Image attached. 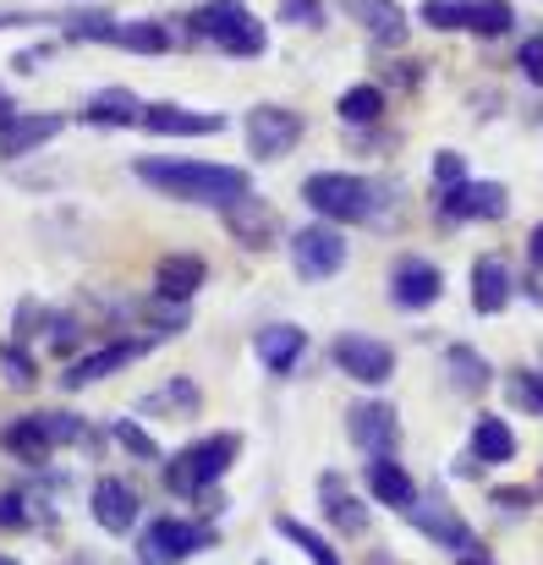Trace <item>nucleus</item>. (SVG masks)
Wrapping results in <instances>:
<instances>
[{
    "instance_id": "f257e3e1",
    "label": "nucleus",
    "mask_w": 543,
    "mask_h": 565,
    "mask_svg": "<svg viewBox=\"0 0 543 565\" xmlns=\"http://www.w3.org/2000/svg\"><path fill=\"white\" fill-rule=\"evenodd\" d=\"M138 182H149L155 192L177 198V203H203V209H236L242 198H253V177L242 166H203V160H160V154H143L138 166Z\"/></svg>"
},
{
    "instance_id": "f03ea898",
    "label": "nucleus",
    "mask_w": 543,
    "mask_h": 565,
    "mask_svg": "<svg viewBox=\"0 0 543 565\" xmlns=\"http://www.w3.org/2000/svg\"><path fill=\"white\" fill-rule=\"evenodd\" d=\"M236 450H242V439H236V434H209V439H192L181 456H171V461H166V489H171V494H181V500L209 494V489L231 472Z\"/></svg>"
},
{
    "instance_id": "7ed1b4c3",
    "label": "nucleus",
    "mask_w": 543,
    "mask_h": 565,
    "mask_svg": "<svg viewBox=\"0 0 543 565\" xmlns=\"http://www.w3.org/2000/svg\"><path fill=\"white\" fill-rule=\"evenodd\" d=\"M302 198H308V209L319 214V220H330V225H358L373 214V188L352 177V171H313L308 182H302Z\"/></svg>"
},
{
    "instance_id": "20e7f679",
    "label": "nucleus",
    "mask_w": 543,
    "mask_h": 565,
    "mask_svg": "<svg viewBox=\"0 0 543 565\" xmlns=\"http://www.w3.org/2000/svg\"><path fill=\"white\" fill-rule=\"evenodd\" d=\"M198 550H214V527L203 522H181V516H155L138 533V561L143 565H181Z\"/></svg>"
},
{
    "instance_id": "39448f33",
    "label": "nucleus",
    "mask_w": 543,
    "mask_h": 565,
    "mask_svg": "<svg viewBox=\"0 0 543 565\" xmlns=\"http://www.w3.org/2000/svg\"><path fill=\"white\" fill-rule=\"evenodd\" d=\"M341 264H347V236H341V225H330V220H313V225H297L291 231V269H297V280H330V275H341Z\"/></svg>"
},
{
    "instance_id": "423d86ee",
    "label": "nucleus",
    "mask_w": 543,
    "mask_h": 565,
    "mask_svg": "<svg viewBox=\"0 0 543 565\" xmlns=\"http://www.w3.org/2000/svg\"><path fill=\"white\" fill-rule=\"evenodd\" d=\"M297 138H302V116L297 110H286V105H253L247 110V149H253V160H280V154L297 149Z\"/></svg>"
},
{
    "instance_id": "0eeeda50",
    "label": "nucleus",
    "mask_w": 543,
    "mask_h": 565,
    "mask_svg": "<svg viewBox=\"0 0 543 565\" xmlns=\"http://www.w3.org/2000/svg\"><path fill=\"white\" fill-rule=\"evenodd\" d=\"M347 439H352L358 450H368V461L390 456L395 439H401L395 406H390V401H358V406H347Z\"/></svg>"
},
{
    "instance_id": "6e6552de",
    "label": "nucleus",
    "mask_w": 543,
    "mask_h": 565,
    "mask_svg": "<svg viewBox=\"0 0 543 565\" xmlns=\"http://www.w3.org/2000/svg\"><path fill=\"white\" fill-rule=\"evenodd\" d=\"M330 358H336L341 374L358 379V384H390V374H395V352L384 341H373V335H336Z\"/></svg>"
},
{
    "instance_id": "1a4fd4ad",
    "label": "nucleus",
    "mask_w": 543,
    "mask_h": 565,
    "mask_svg": "<svg viewBox=\"0 0 543 565\" xmlns=\"http://www.w3.org/2000/svg\"><path fill=\"white\" fill-rule=\"evenodd\" d=\"M149 347H155V341H110V347H99V352H83V358H72V363L61 369V390H88V384H99V379L121 374V369L138 363Z\"/></svg>"
},
{
    "instance_id": "9d476101",
    "label": "nucleus",
    "mask_w": 543,
    "mask_h": 565,
    "mask_svg": "<svg viewBox=\"0 0 543 565\" xmlns=\"http://www.w3.org/2000/svg\"><path fill=\"white\" fill-rule=\"evenodd\" d=\"M439 291H445V275H439L428 258H417V253L395 258V269H390V297H395V308L423 313V308L439 302Z\"/></svg>"
},
{
    "instance_id": "9b49d317",
    "label": "nucleus",
    "mask_w": 543,
    "mask_h": 565,
    "mask_svg": "<svg viewBox=\"0 0 543 565\" xmlns=\"http://www.w3.org/2000/svg\"><path fill=\"white\" fill-rule=\"evenodd\" d=\"M88 511H94V522L105 527V533H132L138 527V511H143V500H138V489L132 483H121V478H94V494H88Z\"/></svg>"
},
{
    "instance_id": "f8f14e48",
    "label": "nucleus",
    "mask_w": 543,
    "mask_h": 565,
    "mask_svg": "<svg viewBox=\"0 0 543 565\" xmlns=\"http://www.w3.org/2000/svg\"><path fill=\"white\" fill-rule=\"evenodd\" d=\"M143 127L155 138H214L225 127V116L214 110H187L177 99H160V105H143Z\"/></svg>"
},
{
    "instance_id": "ddd939ff",
    "label": "nucleus",
    "mask_w": 543,
    "mask_h": 565,
    "mask_svg": "<svg viewBox=\"0 0 543 565\" xmlns=\"http://www.w3.org/2000/svg\"><path fill=\"white\" fill-rule=\"evenodd\" d=\"M511 209V198H505V188L500 182H461V188L439 192V214L445 220H500Z\"/></svg>"
},
{
    "instance_id": "4468645a",
    "label": "nucleus",
    "mask_w": 543,
    "mask_h": 565,
    "mask_svg": "<svg viewBox=\"0 0 543 565\" xmlns=\"http://www.w3.org/2000/svg\"><path fill=\"white\" fill-rule=\"evenodd\" d=\"M203 280H209V264H203L198 253H166V258L155 264V297H160V302L187 308Z\"/></svg>"
},
{
    "instance_id": "2eb2a0df",
    "label": "nucleus",
    "mask_w": 543,
    "mask_h": 565,
    "mask_svg": "<svg viewBox=\"0 0 543 565\" xmlns=\"http://www.w3.org/2000/svg\"><path fill=\"white\" fill-rule=\"evenodd\" d=\"M319 511H324V522H330L336 533H347V539H362V533H368V505L347 489L341 472H324V478H319Z\"/></svg>"
},
{
    "instance_id": "dca6fc26",
    "label": "nucleus",
    "mask_w": 543,
    "mask_h": 565,
    "mask_svg": "<svg viewBox=\"0 0 543 565\" xmlns=\"http://www.w3.org/2000/svg\"><path fill=\"white\" fill-rule=\"evenodd\" d=\"M253 352H258V363L269 374H297V363L308 352V330L302 324H264L253 335Z\"/></svg>"
},
{
    "instance_id": "f3484780",
    "label": "nucleus",
    "mask_w": 543,
    "mask_h": 565,
    "mask_svg": "<svg viewBox=\"0 0 543 565\" xmlns=\"http://www.w3.org/2000/svg\"><path fill=\"white\" fill-rule=\"evenodd\" d=\"M511 297H517V275H511V264L494 258V253H483V258L472 264V308H478V313H505Z\"/></svg>"
},
{
    "instance_id": "a211bd4d",
    "label": "nucleus",
    "mask_w": 543,
    "mask_h": 565,
    "mask_svg": "<svg viewBox=\"0 0 543 565\" xmlns=\"http://www.w3.org/2000/svg\"><path fill=\"white\" fill-rule=\"evenodd\" d=\"M406 516H412V527H417V533H423L428 544H445V550H456V555L478 544V539H472V527H467V522H461V516H456V511H450L445 500H428V505H412Z\"/></svg>"
},
{
    "instance_id": "6ab92c4d",
    "label": "nucleus",
    "mask_w": 543,
    "mask_h": 565,
    "mask_svg": "<svg viewBox=\"0 0 543 565\" xmlns=\"http://www.w3.org/2000/svg\"><path fill=\"white\" fill-rule=\"evenodd\" d=\"M66 132V116H17L6 132H0V160H22V154H33V149H44L50 138H61Z\"/></svg>"
},
{
    "instance_id": "aec40b11",
    "label": "nucleus",
    "mask_w": 543,
    "mask_h": 565,
    "mask_svg": "<svg viewBox=\"0 0 543 565\" xmlns=\"http://www.w3.org/2000/svg\"><path fill=\"white\" fill-rule=\"evenodd\" d=\"M0 450H6V456H17V461H28V467H44V461L55 456V445H50V434H44V417H39V412H28V417L6 423V428H0Z\"/></svg>"
},
{
    "instance_id": "412c9836",
    "label": "nucleus",
    "mask_w": 543,
    "mask_h": 565,
    "mask_svg": "<svg viewBox=\"0 0 543 565\" xmlns=\"http://www.w3.org/2000/svg\"><path fill=\"white\" fill-rule=\"evenodd\" d=\"M368 494H373L379 505H390V511H412V505H417V483L406 478V467H401L395 456L368 461Z\"/></svg>"
},
{
    "instance_id": "4be33fe9",
    "label": "nucleus",
    "mask_w": 543,
    "mask_h": 565,
    "mask_svg": "<svg viewBox=\"0 0 543 565\" xmlns=\"http://www.w3.org/2000/svg\"><path fill=\"white\" fill-rule=\"evenodd\" d=\"M83 121L88 127H143V99L132 88H99L83 105Z\"/></svg>"
},
{
    "instance_id": "5701e85b",
    "label": "nucleus",
    "mask_w": 543,
    "mask_h": 565,
    "mask_svg": "<svg viewBox=\"0 0 543 565\" xmlns=\"http://www.w3.org/2000/svg\"><path fill=\"white\" fill-rule=\"evenodd\" d=\"M341 6H347V17H358L379 44H406V11H401V0H341Z\"/></svg>"
},
{
    "instance_id": "b1692460",
    "label": "nucleus",
    "mask_w": 543,
    "mask_h": 565,
    "mask_svg": "<svg viewBox=\"0 0 543 565\" xmlns=\"http://www.w3.org/2000/svg\"><path fill=\"white\" fill-rule=\"evenodd\" d=\"M225 225H231V236H236L242 247H269V242H275V231H280L275 209H269V203H258V198H242L236 209H225Z\"/></svg>"
},
{
    "instance_id": "393cba45",
    "label": "nucleus",
    "mask_w": 543,
    "mask_h": 565,
    "mask_svg": "<svg viewBox=\"0 0 543 565\" xmlns=\"http://www.w3.org/2000/svg\"><path fill=\"white\" fill-rule=\"evenodd\" d=\"M483 467H505V461H517V434H511V423L505 417H494V412H483L478 423H472V445H467Z\"/></svg>"
},
{
    "instance_id": "a878e982",
    "label": "nucleus",
    "mask_w": 543,
    "mask_h": 565,
    "mask_svg": "<svg viewBox=\"0 0 543 565\" xmlns=\"http://www.w3.org/2000/svg\"><path fill=\"white\" fill-rule=\"evenodd\" d=\"M247 22H253L247 0H209V6H198V11H192V28H198L203 39H214V44L236 39Z\"/></svg>"
},
{
    "instance_id": "bb28decb",
    "label": "nucleus",
    "mask_w": 543,
    "mask_h": 565,
    "mask_svg": "<svg viewBox=\"0 0 543 565\" xmlns=\"http://www.w3.org/2000/svg\"><path fill=\"white\" fill-rule=\"evenodd\" d=\"M445 369H450V384H456V390H467V395H478V390H489V384H494L489 358H483L478 347H467V341H456V347L445 352Z\"/></svg>"
},
{
    "instance_id": "cd10ccee",
    "label": "nucleus",
    "mask_w": 543,
    "mask_h": 565,
    "mask_svg": "<svg viewBox=\"0 0 543 565\" xmlns=\"http://www.w3.org/2000/svg\"><path fill=\"white\" fill-rule=\"evenodd\" d=\"M384 105H390V99H384L379 83H352V88L336 99V116H341L347 127H373V121L384 116Z\"/></svg>"
},
{
    "instance_id": "c85d7f7f",
    "label": "nucleus",
    "mask_w": 543,
    "mask_h": 565,
    "mask_svg": "<svg viewBox=\"0 0 543 565\" xmlns=\"http://www.w3.org/2000/svg\"><path fill=\"white\" fill-rule=\"evenodd\" d=\"M138 412H149V417H192L198 412V384L192 379H171L166 390H149L138 401Z\"/></svg>"
},
{
    "instance_id": "c756f323",
    "label": "nucleus",
    "mask_w": 543,
    "mask_h": 565,
    "mask_svg": "<svg viewBox=\"0 0 543 565\" xmlns=\"http://www.w3.org/2000/svg\"><path fill=\"white\" fill-rule=\"evenodd\" d=\"M116 44L132 50V55H166V50H171V28H166L160 17H138V22H121Z\"/></svg>"
},
{
    "instance_id": "7c9ffc66",
    "label": "nucleus",
    "mask_w": 543,
    "mask_h": 565,
    "mask_svg": "<svg viewBox=\"0 0 543 565\" xmlns=\"http://www.w3.org/2000/svg\"><path fill=\"white\" fill-rule=\"evenodd\" d=\"M275 533H280L286 544H297L313 565H341L336 544H324V533H313V527H308V522H297V516H275Z\"/></svg>"
},
{
    "instance_id": "2f4dec72",
    "label": "nucleus",
    "mask_w": 543,
    "mask_h": 565,
    "mask_svg": "<svg viewBox=\"0 0 543 565\" xmlns=\"http://www.w3.org/2000/svg\"><path fill=\"white\" fill-rule=\"evenodd\" d=\"M116 33H121V22L110 11H77L61 28V39H72V44H116Z\"/></svg>"
},
{
    "instance_id": "473e14b6",
    "label": "nucleus",
    "mask_w": 543,
    "mask_h": 565,
    "mask_svg": "<svg viewBox=\"0 0 543 565\" xmlns=\"http://www.w3.org/2000/svg\"><path fill=\"white\" fill-rule=\"evenodd\" d=\"M110 439H116L132 461H160V445H155V434H149L138 417H116V423H110Z\"/></svg>"
},
{
    "instance_id": "72a5a7b5",
    "label": "nucleus",
    "mask_w": 543,
    "mask_h": 565,
    "mask_svg": "<svg viewBox=\"0 0 543 565\" xmlns=\"http://www.w3.org/2000/svg\"><path fill=\"white\" fill-rule=\"evenodd\" d=\"M511 28H517L511 0H472V33H478V39H500V33H511Z\"/></svg>"
},
{
    "instance_id": "f704fd0d",
    "label": "nucleus",
    "mask_w": 543,
    "mask_h": 565,
    "mask_svg": "<svg viewBox=\"0 0 543 565\" xmlns=\"http://www.w3.org/2000/svg\"><path fill=\"white\" fill-rule=\"evenodd\" d=\"M434 33H456V28H472V0H423L417 11Z\"/></svg>"
},
{
    "instance_id": "c9c22d12",
    "label": "nucleus",
    "mask_w": 543,
    "mask_h": 565,
    "mask_svg": "<svg viewBox=\"0 0 543 565\" xmlns=\"http://www.w3.org/2000/svg\"><path fill=\"white\" fill-rule=\"evenodd\" d=\"M505 395H511V406H522V412L543 417V374L539 369H517V374L505 379Z\"/></svg>"
},
{
    "instance_id": "e433bc0d",
    "label": "nucleus",
    "mask_w": 543,
    "mask_h": 565,
    "mask_svg": "<svg viewBox=\"0 0 543 565\" xmlns=\"http://www.w3.org/2000/svg\"><path fill=\"white\" fill-rule=\"evenodd\" d=\"M44 330H50L44 302L22 297V302H17V313H11V341H17V347H28V341H33V335H44Z\"/></svg>"
},
{
    "instance_id": "4c0bfd02",
    "label": "nucleus",
    "mask_w": 543,
    "mask_h": 565,
    "mask_svg": "<svg viewBox=\"0 0 543 565\" xmlns=\"http://www.w3.org/2000/svg\"><path fill=\"white\" fill-rule=\"evenodd\" d=\"M0 374H6V384L28 390V384L39 379V369H33V352H28V347H17V341H6V347H0Z\"/></svg>"
},
{
    "instance_id": "58836bf2",
    "label": "nucleus",
    "mask_w": 543,
    "mask_h": 565,
    "mask_svg": "<svg viewBox=\"0 0 543 565\" xmlns=\"http://www.w3.org/2000/svg\"><path fill=\"white\" fill-rule=\"evenodd\" d=\"M44 417V434H50V445L61 450V445H77L83 434H88V423L77 417V412H39Z\"/></svg>"
},
{
    "instance_id": "ea45409f",
    "label": "nucleus",
    "mask_w": 543,
    "mask_h": 565,
    "mask_svg": "<svg viewBox=\"0 0 543 565\" xmlns=\"http://www.w3.org/2000/svg\"><path fill=\"white\" fill-rule=\"evenodd\" d=\"M22 527H33V494L6 489L0 494V533H22Z\"/></svg>"
},
{
    "instance_id": "a19ab883",
    "label": "nucleus",
    "mask_w": 543,
    "mask_h": 565,
    "mask_svg": "<svg viewBox=\"0 0 543 565\" xmlns=\"http://www.w3.org/2000/svg\"><path fill=\"white\" fill-rule=\"evenodd\" d=\"M44 335H50V352H55V358H72V347H77L83 330H77L72 313H50V330H44Z\"/></svg>"
},
{
    "instance_id": "79ce46f5",
    "label": "nucleus",
    "mask_w": 543,
    "mask_h": 565,
    "mask_svg": "<svg viewBox=\"0 0 543 565\" xmlns=\"http://www.w3.org/2000/svg\"><path fill=\"white\" fill-rule=\"evenodd\" d=\"M517 66H522V77H528L533 88H543V33L517 44Z\"/></svg>"
},
{
    "instance_id": "37998d69",
    "label": "nucleus",
    "mask_w": 543,
    "mask_h": 565,
    "mask_svg": "<svg viewBox=\"0 0 543 565\" xmlns=\"http://www.w3.org/2000/svg\"><path fill=\"white\" fill-rule=\"evenodd\" d=\"M434 182H439V192H450V188H461L467 182V160L461 154H434Z\"/></svg>"
},
{
    "instance_id": "c03bdc74",
    "label": "nucleus",
    "mask_w": 543,
    "mask_h": 565,
    "mask_svg": "<svg viewBox=\"0 0 543 565\" xmlns=\"http://www.w3.org/2000/svg\"><path fill=\"white\" fill-rule=\"evenodd\" d=\"M280 17L297 28H319L324 22V0H280Z\"/></svg>"
},
{
    "instance_id": "a18cd8bd",
    "label": "nucleus",
    "mask_w": 543,
    "mask_h": 565,
    "mask_svg": "<svg viewBox=\"0 0 543 565\" xmlns=\"http://www.w3.org/2000/svg\"><path fill=\"white\" fill-rule=\"evenodd\" d=\"M494 505H500V511H517V516H522V511L533 505V494H528V489H494Z\"/></svg>"
},
{
    "instance_id": "49530a36",
    "label": "nucleus",
    "mask_w": 543,
    "mask_h": 565,
    "mask_svg": "<svg viewBox=\"0 0 543 565\" xmlns=\"http://www.w3.org/2000/svg\"><path fill=\"white\" fill-rule=\"evenodd\" d=\"M44 55H50V44H33V50H17V55H11V66H17V72H39V61H44Z\"/></svg>"
},
{
    "instance_id": "de8ad7c7",
    "label": "nucleus",
    "mask_w": 543,
    "mask_h": 565,
    "mask_svg": "<svg viewBox=\"0 0 543 565\" xmlns=\"http://www.w3.org/2000/svg\"><path fill=\"white\" fill-rule=\"evenodd\" d=\"M528 269H533V275H543V220L533 225V236H528Z\"/></svg>"
},
{
    "instance_id": "09e8293b",
    "label": "nucleus",
    "mask_w": 543,
    "mask_h": 565,
    "mask_svg": "<svg viewBox=\"0 0 543 565\" xmlns=\"http://www.w3.org/2000/svg\"><path fill=\"white\" fill-rule=\"evenodd\" d=\"M28 22H39L33 11H0V28H28Z\"/></svg>"
},
{
    "instance_id": "8fccbe9b",
    "label": "nucleus",
    "mask_w": 543,
    "mask_h": 565,
    "mask_svg": "<svg viewBox=\"0 0 543 565\" xmlns=\"http://www.w3.org/2000/svg\"><path fill=\"white\" fill-rule=\"evenodd\" d=\"M456 565H494V561H489V550H483V544H472V550H461V561Z\"/></svg>"
},
{
    "instance_id": "3c124183",
    "label": "nucleus",
    "mask_w": 543,
    "mask_h": 565,
    "mask_svg": "<svg viewBox=\"0 0 543 565\" xmlns=\"http://www.w3.org/2000/svg\"><path fill=\"white\" fill-rule=\"evenodd\" d=\"M0 565H22V561H11V555H0Z\"/></svg>"
},
{
    "instance_id": "603ef678",
    "label": "nucleus",
    "mask_w": 543,
    "mask_h": 565,
    "mask_svg": "<svg viewBox=\"0 0 543 565\" xmlns=\"http://www.w3.org/2000/svg\"><path fill=\"white\" fill-rule=\"evenodd\" d=\"M258 565H269V561H258Z\"/></svg>"
},
{
    "instance_id": "864d4df0",
    "label": "nucleus",
    "mask_w": 543,
    "mask_h": 565,
    "mask_svg": "<svg viewBox=\"0 0 543 565\" xmlns=\"http://www.w3.org/2000/svg\"><path fill=\"white\" fill-rule=\"evenodd\" d=\"M0 99H6V94H0Z\"/></svg>"
}]
</instances>
